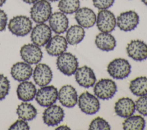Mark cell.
I'll return each instance as SVG.
<instances>
[{"label":"cell","instance_id":"cell-14","mask_svg":"<svg viewBox=\"0 0 147 130\" xmlns=\"http://www.w3.org/2000/svg\"><path fill=\"white\" fill-rule=\"evenodd\" d=\"M75 77L77 83L86 88L93 86L96 81L94 70L86 65L77 69L75 73Z\"/></svg>","mask_w":147,"mask_h":130},{"label":"cell","instance_id":"cell-9","mask_svg":"<svg viewBox=\"0 0 147 130\" xmlns=\"http://www.w3.org/2000/svg\"><path fill=\"white\" fill-rule=\"evenodd\" d=\"M58 98V91L53 85L44 86L40 88L36 94L37 103L42 107L53 105Z\"/></svg>","mask_w":147,"mask_h":130},{"label":"cell","instance_id":"cell-16","mask_svg":"<svg viewBox=\"0 0 147 130\" xmlns=\"http://www.w3.org/2000/svg\"><path fill=\"white\" fill-rule=\"evenodd\" d=\"M68 47L66 38L57 34L51 37L45 46L47 53L52 56H59L64 53Z\"/></svg>","mask_w":147,"mask_h":130},{"label":"cell","instance_id":"cell-15","mask_svg":"<svg viewBox=\"0 0 147 130\" xmlns=\"http://www.w3.org/2000/svg\"><path fill=\"white\" fill-rule=\"evenodd\" d=\"M61 104L67 108H73L78 103V94L75 88L71 85L63 86L58 92V98Z\"/></svg>","mask_w":147,"mask_h":130},{"label":"cell","instance_id":"cell-36","mask_svg":"<svg viewBox=\"0 0 147 130\" xmlns=\"http://www.w3.org/2000/svg\"><path fill=\"white\" fill-rule=\"evenodd\" d=\"M24 2L28 3V4H32L36 2H37L38 0H22Z\"/></svg>","mask_w":147,"mask_h":130},{"label":"cell","instance_id":"cell-2","mask_svg":"<svg viewBox=\"0 0 147 130\" xmlns=\"http://www.w3.org/2000/svg\"><path fill=\"white\" fill-rule=\"evenodd\" d=\"M8 29L13 34L18 37H24L32 30V22L25 15H17L9 21Z\"/></svg>","mask_w":147,"mask_h":130},{"label":"cell","instance_id":"cell-19","mask_svg":"<svg viewBox=\"0 0 147 130\" xmlns=\"http://www.w3.org/2000/svg\"><path fill=\"white\" fill-rule=\"evenodd\" d=\"M48 20L50 28L57 34L64 33L68 27V19L65 14L61 11L52 13Z\"/></svg>","mask_w":147,"mask_h":130},{"label":"cell","instance_id":"cell-5","mask_svg":"<svg viewBox=\"0 0 147 130\" xmlns=\"http://www.w3.org/2000/svg\"><path fill=\"white\" fill-rule=\"evenodd\" d=\"M117 91L115 81L110 78H102L94 85V93L99 99L106 100L111 99Z\"/></svg>","mask_w":147,"mask_h":130},{"label":"cell","instance_id":"cell-10","mask_svg":"<svg viewBox=\"0 0 147 130\" xmlns=\"http://www.w3.org/2000/svg\"><path fill=\"white\" fill-rule=\"evenodd\" d=\"M52 36V30L44 23H38L32 29L30 38L32 42L38 46H43L47 44Z\"/></svg>","mask_w":147,"mask_h":130},{"label":"cell","instance_id":"cell-12","mask_svg":"<svg viewBox=\"0 0 147 130\" xmlns=\"http://www.w3.org/2000/svg\"><path fill=\"white\" fill-rule=\"evenodd\" d=\"M22 59L29 64H36L42 58V52L39 46L34 44L24 45L20 49Z\"/></svg>","mask_w":147,"mask_h":130},{"label":"cell","instance_id":"cell-1","mask_svg":"<svg viewBox=\"0 0 147 130\" xmlns=\"http://www.w3.org/2000/svg\"><path fill=\"white\" fill-rule=\"evenodd\" d=\"M131 66L129 62L125 58H118L112 60L107 65V71L113 78L122 80L130 74Z\"/></svg>","mask_w":147,"mask_h":130},{"label":"cell","instance_id":"cell-25","mask_svg":"<svg viewBox=\"0 0 147 130\" xmlns=\"http://www.w3.org/2000/svg\"><path fill=\"white\" fill-rule=\"evenodd\" d=\"M129 89L136 96L147 95V77L145 76L137 77L132 80L129 84Z\"/></svg>","mask_w":147,"mask_h":130},{"label":"cell","instance_id":"cell-29","mask_svg":"<svg viewBox=\"0 0 147 130\" xmlns=\"http://www.w3.org/2000/svg\"><path fill=\"white\" fill-rule=\"evenodd\" d=\"M89 129L94 130V129H110L111 127L109 123L106 121L104 119L100 117H97L93 119L90 125Z\"/></svg>","mask_w":147,"mask_h":130},{"label":"cell","instance_id":"cell-24","mask_svg":"<svg viewBox=\"0 0 147 130\" xmlns=\"http://www.w3.org/2000/svg\"><path fill=\"white\" fill-rule=\"evenodd\" d=\"M84 36V28L79 25H74L67 30L65 38L69 44L75 45L79 44Z\"/></svg>","mask_w":147,"mask_h":130},{"label":"cell","instance_id":"cell-20","mask_svg":"<svg viewBox=\"0 0 147 130\" xmlns=\"http://www.w3.org/2000/svg\"><path fill=\"white\" fill-rule=\"evenodd\" d=\"M114 111L117 115L122 118H126L133 115L136 111V104L129 97L119 99L115 103Z\"/></svg>","mask_w":147,"mask_h":130},{"label":"cell","instance_id":"cell-33","mask_svg":"<svg viewBox=\"0 0 147 130\" xmlns=\"http://www.w3.org/2000/svg\"><path fill=\"white\" fill-rule=\"evenodd\" d=\"M30 127L28 124L24 120H17L10 125L9 129H29Z\"/></svg>","mask_w":147,"mask_h":130},{"label":"cell","instance_id":"cell-30","mask_svg":"<svg viewBox=\"0 0 147 130\" xmlns=\"http://www.w3.org/2000/svg\"><path fill=\"white\" fill-rule=\"evenodd\" d=\"M10 90V81L7 77L0 74V101L5 99Z\"/></svg>","mask_w":147,"mask_h":130},{"label":"cell","instance_id":"cell-38","mask_svg":"<svg viewBox=\"0 0 147 130\" xmlns=\"http://www.w3.org/2000/svg\"><path fill=\"white\" fill-rule=\"evenodd\" d=\"M141 1L143 2V3L144 5H145L146 6H147V0H141Z\"/></svg>","mask_w":147,"mask_h":130},{"label":"cell","instance_id":"cell-13","mask_svg":"<svg viewBox=\"0 0 147 130\" xmlns=\"http://www.w3.org/2000/svg\"><path fill=\"white\" fill-rule=\"evenodd\" d=\"M64 117V110L57 105H51L48 107L42 115L43 121L48 126L57 125L63 120Z\"/></svg>","mask_w":147,"mask_h":130},{"label":"cell","instance_id":"cell-37","mask_svg":"<svg viewBox=\"0 0 147 130\" xmlns=\"http://www.w3.org/2000/svg\"><path fill=\"white\" fill-rule=\"evenodd\" d=\"M6 0H0V7L2 6L6 2Z\"/></svg>","mask_w":147,"mask_h":130},{"label":"cell","instance_id":"cell-22","mask_svg":"<svg viewBox=\"0 0 147 130\" xmlns=\"http://www.w3.org/2000/svg\"><path fill=\"white\" fill-rule=\"evenodd\" d=\"M36 88L33 83L27 80L22 81L17 88L18 99L25 102L32 100L36 96Z\"/></svg>","mask_w":147,"mask_h":130},{"label":"cell","instance_id":"cell-39","mask_svg":"<svg viewBox=\"0 0 147 130\" xmlns=\"http://www.w3.org/2000/svg\"><path fill=\"white\" fill-rule=\"evenodd\" d=\"M48 1H51V2H55V1H57L59 0H47Z\"/></svg>","mask_w":147,"mask_h":130},{"label":"cell","instance_id":"cell-18","mask_svg":"<svg viewBox=\"0 0 147 130\" xmlns=\"http://www.w3.org/2000/svg\"><path fill=\"white\" fill-rule=\"evenodd\" d=\"M75 19L79 25L88 29L96 23V16L94 11L88 7L79 8L75 13Z\"/></svg>","mask_w":147,"mask_h":130},{"label":"cell","instance_id":"cell-11","mask_svg":"<svg viewBox=\"0 0 147 130\" xmlns=\"http://www.w3.org/2000/svg\"><path fill=\"white\" fill-rule=\"evenodd\" d=\"M126 52L128 56L137 61L147 58V44L140 40H131L127 45Z\"/></svg>","mask_w":147,"mask_h":130},{"label":"cell","instance_id":"cell-35","mask_svg":"<svg viewBox=\"0 0 147 130\" xmlns=\"http://www.w3.org/2000/svg\"><path fill=\"white\" fill-rule=\"evenodd\" d=\"M56 129H70V128L65 125H63L61 126H59L56 128Z\"/></svg>","mask_w":147,"mask_h":130},{"label":"cell","instance_id":"cell-27","mask_svg":"<svg viewBox=\"0 0 147 130\" xmlns=\"http://www.w3.org/2000/svg\"><path fill=\"white\" fill-rule=\"evenodd\" d=\"M122 126L125 130H142L145 127V120L140 115H131L126 117Z\"/></svg>","mask_w":147,"mask_h":130},{"label":"cell","instance_id":"cell-32","mask_svg":"<svg viewBox=\"0 0 147 130\" xmlns=\"http://www.w3.org/2000/svg\"><path fill=\"white\" fill-rule=\"evenodd\" d=\"M115 0H92L93 5L99 10H106L111 7Z\"/></svg>","mask_w":147,"mask_h":130},{"label":"cell","instance_id":"cell-26","mask_svg":"<svg viewBox=\"0 0 147 130\" xmlns=\"http://www.w3.org/2000/svg\"><path fill=\"white\" fill-rule=\"evenodd\" d=\"M16 112L18 117L25 121L34 119L37 114L36 108L32 104L26 102L22 103L18 106Z\"/></svg>","mask_w":147,"mask_h":130},{"label":"cell","instance_id":"cell-17","mask_svg":"<svg viewBox=\"0 0 147 130\" xmlns=\"http://www.w3.org/2000/svg\"><path fill=\"white\" fill-rule=\"evenodd\" d=\"M52 72L48 65L40 63L36 66L33 72V80L37 85H47L52 81Z\"/></svg>","mask_w":147,"mask_h":130},{"label":"cell","instance_id":"cell-7","mask_svg":"<svg viewBox=\"0 0 147 130\" xmlns=\"http://www.w3.org/2000/svg\"><path fill=\"white\" fill-rule=\"evenodd\" d=\"M96 24L101 32L110 33L115 28L117 19L111 11L107 9L100 10L96 17Z\"/></svg>","mask_w":147,"mask_h":130},{"label":"cell","instance_id":"cell-28","mask_svg":"<svg viewBox=\"0 0 147 130\" xmlns=\"http://www.w3.org/2000/svg\"><path fill=\"white\" fill-rule=\"evenodd\" d=\"M80 7L79 0H60L58 3L59 10L67 14L75 13Z\"/></svg>","mask_w":147,"mask_h":130},{"label":"cell","instance_id":"cell-31","mask_svg":"<svg viewBox=\"0 0 147 130\" xmlns=\"http://www.w3.org/2000/svg\"><path fill=\"white\" fill-rule=\"evenodd\" d=\"M136 109L141 115L147 116V95L141 96L136 101Z\"/></svg>","mask_w":147,"mask_h":130},{"label":"cell","instance_id":"cell-4","mask_svg":"<svg viewBox=\"0 0 147 130\" xmlns=\"http://www.w3.org/2000/svg\"><path fill=\"white\" fill-rule=\"evenodd\" d=\"M56 66L63 74L70 76L76 72L79 63L75 55L69 52H64L58 56L56 60Z\"/></svg>","mask_w":147,"mask_h":130},{"label":"cell","instance_id":"cell-23","mask_svg":"<svg viewBox=\"0 0 147 130\" xmlns=\"http://www.w3.org/2000/svg\"><path fill=\"white\" fill-rule=\"evenodd\" d=\"M95 44L101 50L109 52L114 49L116 46V40L110 33L101 32L95 37Z\"/></svg>","mask_w":147,"mask_h":130},{"label":"cell","instance_id":"cell-3","mask_svg":"<svg viewBox=\"0 0 147 130\" xmlns=\"http://www.w3.org/2000/svg\"><path fill=\"white\" fill-rule=\"evenodd\" d=\"M30 14L32 19L36 23H44L52 14L51 5L47 0H38L33 3Z\"/></svg>","mask_w":147,"mask_h":130},{"label":"cell","instance_id":"cell-8","mask_svg":"<svg viewBox=\"0 0 147 130\" xmlns=\"http://www.w3.org/2000/svg\"><path fill=\"white\" fill-rule=\"evenodd\" d=\"M140 17L134 10L121 13L117 18V25L123 31H130L136 29L139 23Z\"/></svg>","mask_w":147,"mask_h":130},{"label":"cell","instance_id":"cell-6","mask_svg":"<svg viewBox=\"0 0 147 130\" xmlns=\"http://www.w3.org/2000/svg\"><path fill=\"white\" fill-rule=\"evenodd\" d=\"M78 105L82 112L86 115H94L100 109V102L98 98L88 91L83 92L78 100Z\"/></svg>","mask_w":147,"mask_h":130},{"label":"cell","instance_id":"cell-21","mask_svg":"<svg viewBox=\"0 0 147 130\" xmlns=\"http://www.w3.org/2000/svg\"><path fill=\"white\" fill-rule=\"evenodd\" d=\"M33 69L30 64L24 62H18L11 68L10 73L12 77L18 81L28 80L32 75Z\"/></svg>","mask_w":147,"mask_h":130},{"label":"cell","instance_id":"cell-34","mask_svg":"<svg viewBox=\"0 0 147 130\" xmlns=\"http://www.w3.org/2000/svg\"><path fill=\"white\" fill-rule=\"evenodd\" d=\"M7 22V16L6 13L0 9V32L5 30Z\"/></svg>","mask_w":147,"mask_h":130}]
</instances>
